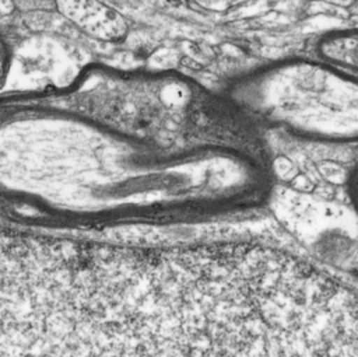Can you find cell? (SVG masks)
I'll list each match as a JSON object with an SVG mask.
<instances>
[{"mask_svg":"<svg viewBox=\"0 0 358 357\" xmlns=\"http://www.w3.org/2000/svg\"><path fill=\"white\" fill-rule=\"evenodd\" d=\"M57 10L81 31L98 39L117 41L127 28L122 15L99 0H59Z\"/></svg>","mask_w":358,"mask_h":357,"instance_id":"obj_3","label":"cell"},{"mask_svg":"<svg viewBox=\"0 0 358 357\" xmlns=\"http://www.w3.org/2000/svg\"><path fill=\"white\" fill-rule=\"evenodd\" d=\"M348 195L354 206V210L358 216V167L351 172L348 178Z\"/></svg>","mask_w":358,"mask_h":357,"instance_id":"obj_6","label":"cell"},{"mask_svg":"<svg viewBox=\"0 0 358 357\" xmlns=\"http://www.w3.org/2000/svg\"><path fill=\"white\" fill-rule=\"evenodd\" d=\"M215 241H0V357H225Z\"/></svg>","mask_w":358,"mask_h":357,"instance_id":"obj_1","label":"cell"},{"mask_svg":"<svg viewBox=\"0 0 358 357\" xmlns=\"http://www.w3.org/2000/svg\"><path fill=\"white\" fill-rule=\"evenodd\" d=\"M317 57L358 76V31H334L317 42Z\"/></svg>","mask_w":358,"mask_h":357,"instance_id":"obj_4","label":"cell"},{"mask_svg":"<svg viewBox=\"0 0 358 357\" xmlns=\"http://www.w3.org/2000/svg\"><path fill=\"white\" fill-rule=\"evenodd\" d=\"M17 6L13 0H0V15H6L8 13H11V10H14Z\"/></svg>","mask_w":358,"mask_h":357,"instance_id":"obj_7","label":"cell"},{"mask_svg":"<svg viewBox=\"0 0 358 357\" xmlns=\"http://www.w3.org/2000/svg\"><path fill=\"white\" fill-rule=\"evenodd\" d=\"M3 64H4V57H3V49L0 48V76L3 74Z\"/></svg>","mask_w":358,"mask_h":357,"instance_id":"obj_8","label":"cell"},{"mask_svg":"<svg viewBox=\"0 0 358 357\" xmlns=\"http://www.w3.org/2000/svg\"><path fill=\"white\" fill-rule=\"evenodd\" d=\"M239 101L259 125L327 147L358 144V76L317 56L267 63L243 78Z\"/></svg>","mask_w":358,"mask_h":357,"instance_id":"obj_2","label":"cell"},{"mask_svg":"<svg viewBox=\"0 0 358 357\" xmlns=\"http://www.w3.org/2000/svg\"><path fill=\"white\" fill-rule=\"evenodd\" d=\"M59 0H15V6L25 10H50L57 8Z\"/></svg>","mask_w":358,"mask_h":357,"instance_id":"obj_5","label":"cell"}]
</instances>
